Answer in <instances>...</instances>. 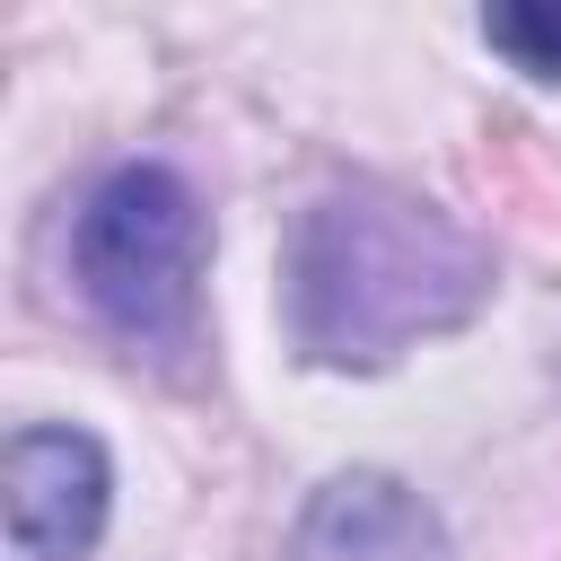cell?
<instances>
[{"label": "cell", "mask_w": 561, "mask_h": 561, "mask_svg": "<svg viewBox=\"0 0 561 561\" xmlns=\"http://www.w3.org/2000/svg\"><path fill=\"white\" fill-rule=\"evenodd\" d=\"M289 342L316 368H386L430 333H456L491 298V245L421 193L342 184L316 193L280 254Z\"/></svg>", "instance_id": "obj_1"}, {"label": "cell", "mask_w": 561, "mask_h": 561, "mask_svg": "<svg viewBox=\"0 0 561 561\" xmlns=\"http://www.w3.org/2000/svg\"><path fill=\"white\" fill-rule=\"evenodd\" d=\"M202 254H210L202 193L167 158L105 167L70 210V289L131 351H184L193 342Z\"/></svg>", "instance_id": "obj_2"}, {"label": "cell", "mask_w": 561, "mask_h": 561, "mask_svg": "<svg viewBox=\"0 0 561 561\" xmlns=\"http://www.w3.org/2000/svg\"><path fill=\"white\" fill-rule=\"evenodd\" d=\"M114 465L88 430L35 421L9 438V561H79L105 535Z\"/></svg>", "instance_id": "obj_3"}, {"label": "cell", "mask_w": 561, "mask_h": 561, "mask_svg": "<svg viewBox=\"0 0 561 561\" xmlns=\"http://www.w3.org/2000/svg\"><path fill=\"white\" fill-rule=\"evenodd\" d=\"M289 561H456L447 517L394 473H333L289 526Z\"/></svg>", "instance_id": "obj_4"}, {"label": "cell", "mask_w": 561, "mask_h": 561, "mask_svg": "<svg viewBox=\"0 0 561 561\" xmlns=\"http://www.w3.org/2000/svg\"><path fill=\"white\" fill-rule=\"evenodd\" d=\"M482 44H500L526 79H561V9H552V0L491 9V18H482Z\"/></svg>", "instance_id": "obj_5"}]
</instances>
